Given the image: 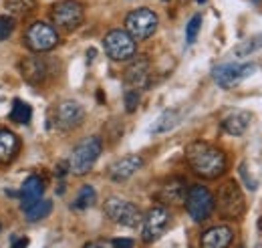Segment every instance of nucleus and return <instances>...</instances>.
<instances>
[{
    "mask_svg": "<svg viewBox=\"0 0 262 248\" xmlns=\"http://www.w3.org/2000/svg\"><path fill=\"white\" fill-rule=\"evenodd\" d=\"M186 161L192 172L204 180H216L226 172V155L212 143L194 141L186 148Z\"/></svg>",
    "mask_w": 262,
    "mask_h": 248,
    "instance_id": "nucleus-1",
    "label": "nucleus"
},
{
    "mask_svg": "<svg viewBox=\"0 0 262 248\" xmlns=\"http://www.w3.org/2000/svg\"><path fill=\"white\" fill-rule=\"evenodd\" d=\"M101 150H103V143H101V137L97 135H89V137L81 139L69 157V172H73L75 176L89 174L101 155Z\"/></svg>",
    "mask_w": 262,
    "mask_h": 248,
    "instance_id": "nucleus-2",
    "label": "nucleus"
},
{
    "mask_svg": "<svg viewBox=\"0 0 262 248\" xmlns=\"http://www.w3.org/2000/svg\"><path fill=\"white\" fill-rule=\"evenodd\" d=\"M214 206L218 208L222 218L236 220V218L242 216V212H244V196H242L240 186L234 180H228L226 184H222L218 188L216 198H214Z\"/></svg>",
    "mask_w": 262,
    "mask_h": 248,
    "instance_id": "nucleus-3",
    "label": "nucleus"
},
{
    "mask_svg": "<svg viewBox=\"0 0 262 248\" xmlns=\"http://www.w3.org/2000/svg\"><path fill=\"white\" fill-rule=\"evenodd\" d=\"M158 31V14L149 8L131 10L125 16V32L133 40H145Z\"/></svg>",
    "mask_w": 262,
    "mask_h": 248,
    "instance_id": "nucleus-4",
    "label": "nucleus"
},
{
    "mask_svg": "<svg viewBox=\"0 0 262 248\" xmlns=\"http://www.w3.org/2000/svg\"><path fill=\"white\" fill-rule=\"evenodd\" d=\"M184 204H186V210H188V214L192 216L194 222H204L214 212V196H212V192L208 188L202 186V184L188 188Z\"/></svg>",
    "mask_w": 262,
    "mask_h": 248,
    "instance_id": "nucleus-5",
    "label": "nucleus"
},
{
    "mask_svg": "<svg viewBox=\"0 0 262 248\" xmlns=\"http://www.w3.org/2000/svg\"><path fill=\"white\" fill-rule=\"evenodd\" d=\"M25 43L34 53H47V51H53L59 45V34H57V29L53 25L38 20V23H33L27 29Z\"/></svg>",
    "mask_w": 262,
    "mask_h": 248,
    "instance_id": "nucleus-6",
    "label": "nucleus"
},
{
    "mask_svg": "<svg viewBox=\"0 0 262 248\" xmlns=\"http://www.w3.org/2000/svg\"><path fill=\"white\" fill-rule=\"evenodd\" d=\"M51 18L59 29L75 31V29L81 27V23L85 18V8L79 0H63V2H57L53 6Z\"/></svg>",
    "mask_w": 262,
    "mask_h": 248,
    "instance_id": "nucleus-7",
    "label": "nucleus"
},
{
    "mask_svg": "<svg viewBox=\"0 0 262 248\" xmlns=\"http://www.w3.org/2000/svg\"><path fill=\"white\" fill-rule=\"evenodd\" d=\"M103 47H105V53L109 55V59H113V61H129L135 57V51H137L135 40L121 29H113L107 32L103 38Z\"/></svg>",
    "mask_w": 262,
    "mask_h": 248,
    "instance_id": "nucleus-8",
    "label": "nucleus"
},
{
    "mask_svg": "<svg viewBox=\"0 0 262 248\" xmlns=\"http://www.w3.org/2000/svg\"><path fill=\"white\" fill-rule=\"evenodd\" d=\"M103 210L109 220H113L121 226H127V228H135L143 220L139 206H135L133 202H127V200H121V198H109L105 202Z\"/></svg>",
    "mask_w": 262,
    "mask_h": 248,
    "instance_id": "nucleus-9",
    "label": "nucleus"
},
{
    "mask_svg": "<svg viewBox=\"0 0 262 248\" xmlns=\"http://www.w3.org/2000/svg\"><path fill=\"white\" fill-rule=\"evenodd\" d=\"M254 71H256V65H254V63H244V65L226 63V65L214 67L212 77H214V81L218 83V87H222V89H232V87H236L240 81H244L246 77H250Z\"/></svg>",
    "mask_w": 262,
    "mask_h": 248,
    "instance_id": "nucleus-10",
    "label": "nucleus"
},
{
    "mask_svg": "<svg viewBox=\"0 0 262 248\" xmlns=\"http://www.w3.org/2000/svg\"><path fill=\"white\" fill-rule=\"evenodd\" d=\"M83 119H85V109L77 101H71V99L61 101L53 111V123L61 131L77 129L83 123Z\"/></svg>",
    "mask_w": 262,
    "mask_h": 248,
    "instance_id": "nucleus-11",
    "label": "nucleus"
},
{
    "mask_svg": "<svg viewBox=\"0 0 262 248\" xmlns=\"http://www.w3.org/2000/svg\"><path fill=\"white\" fill-rule=\"evenodd\" d=\"M167 226H169V212L164 206H154L143 216V232H141L143 242H156L165 232Z\"/></svg>",
    "mask_w": 262,
    "mask_h": 248,
    "instance_id": "nucleus-12",
    "label": "nucleus"
},
{
    "mask_svg": "<svg viewBox=\"0 0 262 248\" xmlns=\"http://www.w3.org/2000/svg\"><path fill=\"white\" fill-rule=\"evenodd\" d=\"M49 73H51V67L49 61L40 55H33V57H27L20 61V75L27 83H31L34 87H40L47 83L49 79Z\"/></svg>",
    "mask_w": 262,
    "mask_h": 248,
    "instance_id": "nucleus-13",
    "label": "nucleus"
},
{
    "mask_svg": "<svg viewBox=\"0 0 262 248\" xmlns=\"http://www.w3.org/2000/svg\"><path fill=\"white\" fill-rule=\"evenodd\" d=\"M125 83L137 89H145L149 85V59L139 55L133 57L125 69Z\"/></svg>",
    "mask_w": 262,
    "mask_h": 248,
    "instance_id": "nucleus-14",
    "label": "nucleus"
},
{
    "mask_svg": "<svg viewBox=\"0 0 262 248\" xmlns=\"http://www.w3.org/2000/svg\"><path fill=\"white\" fill-rule=\"evenodd\" d=\"M141 168H143V157L131 154V155L121 157V159H117V161L109 168V176H111L113 182H125V180H129L131 176H133L137 170H141Z\"/></svg>",
    "mask_w": 262,
    "mask_h": 248,
    "instance_id": "nucleus-15",
    "label": "nucleus"
},
{
    "mask_svg": "<svg viewBox=\"0 0 262 248\" xmlns=\"http://www.w3.org/2000/svg\"><path fill=\"white\" fill-rule=\"evenodd\" d=\"M234 240V230L230 226H212L200 236L202 248H228Z\"/></svg>",
    "mask_w": 262,
    "mask_h": 248,
    "instance_id": "nucleus-16",
    "label": "nucleus"
},
{
    "mask_svg": "<svg viewBox=\"0 0 262 248\" xmlns=\"http://www.w3.org/2000/svg\"><path fill=\"white\" fill-rule=\"evenodd\" d=\"M186 194H188V186H186L184 178H169L167 182L162 184L158 198L164 204L176 206V204H184L186 202Z\"/></svg>",
    "mask_w": 262,
    "mask_h": 248,
    "instance_id": "nucleus-17",
    "label": "nucleus"
},
{
    "mask_svg": "<svg viewBox=\"0 0 262 248\" xmlns=\"http://www.w3.org/2000/svg\"><path fill=\"white\" fill-rule=\"evenodd\" d=\"M42 192H45V180L40 176H29L20 188V208L25 210L36 204L42 198Z\"/></svg>",
    "mask_w": 262,
    "mask_h": 248,
    "instance_id": "nucleus-18",
    "label": "nucleus"
},
{
    "mask_svg": "<svg viewBox=\"0 0 262 248\" xmlns=\"http://www.w3.org/2000/svg\"><path fill=\"white\" fill-rule=\"evenodd\" d=\"M20 152V139L10 129H0V163H10Z\"/></svg>",
    "mask_w": 262,
    "mask_h": 248,
    "instance_id": "nucleus-19",
    "label": "nucleus"
},
{
    "mask_svg": "<svg viewBox=\"0 0 262 248\" xmlns=\"http://www.w3.org/2000/svg\"><path fill=\"white\" fill-rule=\"evenodd\" d=\"M250 121H252V113L250 111H234V113H230L228 117L222 121V127H224V131L228 135L240 137L248 129Z\"/></svg>",
    "mask_w": 262,
    "mask_h": 248,
    "instance_id": "nucleus-20",
    "label": "nucleus"
},
{
    "mask_svg": "<svg viewBox=\"0 0 262 248\" xmlns=\"http://www.w3.org/2000/svg\"><path fill=\"white\" fill-rule=\"evenodd\" d=\"M178 121H180V111H178V109H165L164 113L154 121V125L149 127V131H151L154 135L171 131V129L178 125Z\"/></svg>",
    "mask_w": 262,
    "mask_h": 248,
    "instance_id": "nucleus-21",
    "label": "nucleus"
},
{
    "mask_svg": "<svg viewBox=\"0 0 262 248\" xmlns=\"http://www.w3.org/2000/svg\"><path fill=\"white\" fill-rule=\"evenodd\" d=\"M51 210H53V202L40 198L36 204L29 206V208H25V218H27L29 222H36V220H42V218L49 216Z\"/></svg>",
    "mask_w": 262,
    "mask_h": 248,
    "instance_id": "nucleus-22",
    "label": "nucleus"
},
{
    "mask_svg": "<svg viewBox=\"0 0 262 248\" xmlns=\"http://www.w3.org/2000/svg\"><path fill=\"white\" fill-rule=\"evenodd\" d=\"M33 117V109L29 103L20 101V99H14L12 101V111H10V119L14 123H29Z\"/></svg>",
    "mask_w": 262,
    "mask_h": 248,
    "instance_id": "nucleus-23",
    "label": "nucleus"
},
{
    "mask_svg": "<svg viewBox=\"0 0 262 248\" xmlns=\"http://www.w3.org/2000/svg\"><path fill=\"white\" fill-rule=\"evenodd\" d=\"M4 6L12 16H29L31 12H34L36 2L34 0H6Z\"/></svg>",
    "mask_w": 262,
    "mask_h": 248,
    "instance_id": "nucleus-24",
    "label": "nucleus"
},
{
    "mask_svg": "<svg viewBox=\"0 0 262 248\" xmlns=\"http://www.w3.org/2000/svg\"><path fill=\"white\" fill-rule=\"evenodd\" d=\"M95 200H97V192H95V188L83 186L81 190H79L75 202H73V208H77V210H87V208H91V206L95 204Z\"/></svg>",
    "mask_w": 262,
    "mask_h": 248,
    "instance_id": "nucleus-25",
    "label": "nucleus"
},
{
    "mask_svg": "<svg viewBox=\"0 0 262 248\" xmlns=\"http://www.w3.org/2000/svg\"><path fill=\"white\" fill-rule=\"evenodd\" d=\"M258 49H262V32L260 34H256V36H252V38H246L244 43H240V45L236 47L234 55H236L238 59H242V57L252 55V53L258 51Z\"/></svg>",
    "mask_w": 262,
    "mask_h": 248,
    "instance_id": "nucleus-26",
    "label": "nucleus"
},
{
    "mask_svg": "<svg viewBox=\"0 0 262 248\" xmlns=\"http://www.w3.org/2000/svg\"><path fill=\"white\" fill-rule=\"evenodd\" d=\"M103 131H105V137L109 139V143H115L123 135V123H119L117 119H111L109 123L103 127Z\"/></svg>",
    "mask_w": 262,
    "mask_h": 248,
    "instance_id": "nucleus-27",
    "label": "nucleus"
},
{
    "mask_svg": "<svg viewBox=\"0 0 262 248\" xmlns=\"http://www.w3.org/2000/svg\"><path fill=\"white\" fill-rule=\"evenodd\" d=\"M200 29H202V16H200V14H194V16L190 18L188 27H186V40H188V45H194V43H196Z\"/></svg>",
    "mask_w": 262,
    "mask_h": 248,
    "instance_id": "nucleus-28",
    "label": "nucleus"
},
{
    "mask_svg": "<svg viewBox=\"0 0 262 248\" xmlns=\"http://www.w3.org/2000/svg\"><path fill=\"white\" fill-rule=\"evenodd\" d=\"M14 31V18L12 16H0V40H6Z\"/></svg>",
    "mask_w": 262,
    "mask_h": 248,
    "instance_id": "nucleus-29",
    "label": "nucleus"
},
{
    "mask_svg": "<svg viewBox=\"0 0 262 248\" xmlns=\"http://www.w3.org/2000/svg\"><path fill=\"white\" fill-rule=\"evenodd\" d=\"M137 105H139V91L131 89V91L125 93V109H127V113H133L137 109Z\"/></svg>",
    "mask_w": 262,
    "mask_h": 248,
    "instance_id": "nucleus-30",
    "label": "nucleus"
},
{
    "mask_svg": "<svg viewBox=\"0 0 262 248\" xmlns=\"http://www.w3.org/2000/svg\"><path fill=\"white\" fill-rule=\"evenodd\" d=\"M240 176H242V180H244V184H246L248 190H256V188H258V182L248 174V166H246V163L240 166Z\"/></svg>",
    "mask_w": 262,
    "mask_h": 248,
    "instance_id": "nucleus-31",
    "label": "nucleus"
},
{
    "mask_svg": "<svg viewBox=\"0 0 262 248\" xmlns=\"http://www.w3.org/2000/svg\"><path fill=\"white\" fill-rule=\"evenodd\" d=\"M111 242H113V248H133V240L131 238H115Z\"/></svg>",
    "mask_w": 262,
    "mask_h": 248,
    "instance_id": "nucleus-32",
    "label": "nucleus"
},
{
    "mask_svg": "<svg viewBox=\"0 0 262 248\" xmlns=\"http://www.w3.org/2000/svg\"><path fill=\"white\" fill-rule=\"evenodd\" d=\"M83 248H113V242L111 240H95V242H89Z\"/></svg>",
    "mask_w": 262,
    "mask_h": 248,
    "instance_id": "nucleus-33",
    "label": "nucleus"
},
{
    "mask_svg": "<svg viewBox=\"0 0 262 248\" xmlns=\"http://www.w3.org/2000/svg\"><path fill=\"white\" fill-rule=\"evenodd\" d=\"M29 246V238H14L10 248H27Z\"/></svg>",
    "mask_w": 262,
    "mask_h": 248,
    "instance_id": "nucleus-34",
    "label": "nucleus"
},
{
    "mask_svg": "<svg viewBox=\"0 0 262 248\" xmlns=\"http://www.w3.org/2000/svg\"><path fill=\"white\" fill-rule=\"evenodd\" d=\"M55 172H57V176H65L67 172H69V161H61V163L55 168Z\"/></svg>",
    "mask_w": 262,
    "mask_h": 248,
    "instance_id": "nucleus-35",
    "label": "nucleus"
},
{
    "mask_svg": "<svg viewBox=\"0 0 262 248\" xmlns=\"http://www.w3.org/2000/svg\"><path fill=\"white\" fill-rule=\"evenodd\" d=\"M258 230H262V218L258 220Z\"/></svg>",
    "mask_w": 262,
    "mask_h": 248,
    "instance_id": "nucleus-36",
    "label": "nucleus"
},
{
    "mask_svg": "<svg viewBox=\"0 0 262 248\" xmlns=\"http://www.w3.org/2000/svg\"><path fill=\"white\" fill-rule=\"evenodd\" d=\"M252 2H256V4H260V2H262V0H252Z\"/></svg>",
    "mask_w": 262,
    "mask_h": 248,
    "instance_id": "nucleus-37",
    "label": "nucleus"
},
{
    "mask_svg": "<svg viewBox=\"0 0 262 248\" xmlns=\"http://www.w3.org/2000/svg\"><path fill=\"white\" fill-rule=\"evenodd\" d=\"M198 2H200V4H204V2H206V0H198Z\"/></svg>",
    "mask_w": 262,
    "mask_h": 248,
    "instance_id": "nucleus-38",
    "label": "nucleus"
}]
</instances>
